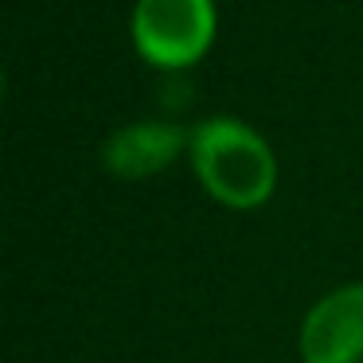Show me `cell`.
<instances>
[{
  "label": "cell",
  "instance_id": "1",
  "mask_svg": "<svg viewBox=\"0 0 363 363\" xmlns=\"http://www.w3.org/2000/svg\"><path fill=\"white\" fill-rule=\"evenodd\" d=\"M191 160L215 199L230 207H258L274 188V152L250 125L211 118L191 133Z\"/></svg>",
  "mask_w": 363,
  "mask_h": 363
},
{
  "label": "cell",
  "instance_id": "2",
  "mask_svg": "<svg viewBox=\"0 0 363 363\" xmlns=\"http://www.w3.org/2000/svg\"><path fill=\"white\" fill-rule=\"evenodd\" d=\"M215 32L211 0H141L133 9V40L149 63L184 67L199 59Z\"/></svg>",
  "mask_w": 363,
  "mask_h": 363
},
{
  "label": "cell",
  "instance_id": "3",
  "mask_svg": "<svg viewBox=\"0 0 363 363\" xmlns=\"http://www.w3.org/2000/svg\"><path fill=\"white\" fill-rule=\"evenodd\" d=\"M305 363H363V285L316 301L301 328Z\"/></svg>",
  "mask_w": 363,
  "mask_h": 363
},
{
  "label": "cell",
  "instance_id": "4",
  "mask_svg": "<svg viewBox=\"0 0 363 363\" xmlns=\"http://www.w3.org/2000/svg\"><path fill=\"white\" fill-rule=\"evenodd\" d=\"M180 149H184V129L164 125V121H137V125H125L106 137L102 160L113 176L137 180V176L160 172Z\"/></svg>",
  "mask_w": 363,
  "mask_h": 363
}]
</instances>
